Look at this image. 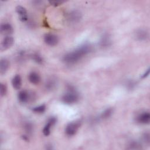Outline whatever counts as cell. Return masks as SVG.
Returning a JSON list of instances; mask_svg holds the SVG:
<instances>
[{
    "instance_id": "1",
    "label": "cell",
    "mask_w": 150,
    "mask_h": 150,
    "mask_svg": "<svg viewBox=\"0 0 150 150\" xmlns=\"http://www.w3.org/2000/svg\"><path fill=\"white\" fill-rule=\"evenodd\" d=\"M91 50L92 47L90 44L84 43L74 50L66 54L63 56V60L67 64H74L91 52Z\"/></svg>"
},
{
    "instance_id": "2",
    "label": "cell",
    "mask_w": 150,
    "mask_h": 150,
    "mask_svg": "<svg viewBox=\"0 0 150 150\" xmlns=\"http://www.w3.org/2000/svg\"><path fill=\"white\" fill-rule=\"evenodd\" d=\"M79 100V94L78 92L73 87H70L67 91L63 95L62 101L67 104H72L76 103Z\"/></svg>"
},
{
    "instance_id": "3",
    "label": "cell",
    "mask_w": 150,
    "mask_h": 150,
    "mask_svg": "<svg viewBox=\"0 0 150 150\" xmlns=\"http://www.w3.org/2000/svg\"><path fill=\"white\" fill-rule=\"evenodd\" d=\"M81 125L80 121H75L69 123L65 128V133L67 135L71 137L74 135Z\"/></svg>"
},
{
    "instance_id": "4",
    "label": "cell",
    "mask_w": 150,
    "mask_h": 150,
    "mask_svg": "<svg viewBox=\"0 0 150 150\" xmlns=\"http://www.w3.org/2000/svg\"><path fill=\"white\" fill-rule=\"evenodd\" d=\"M66 18L70 23H77L80 21L81 18V13L77 10H74L67 14Z\"/></svg>"
},
{
    "instance_id": "5",
    "label": "cell",
    "mask_w": 150,
    "mask_h": 150,
    "mask_svg": "<svg viewBox=\"0 0 150 150\" xmlns=\"http://www.w3.org/2000/svg\"><path fill=\"white\" fill-rule=\"evenodd\" d=\"M44 41L45 43L47 45L50 46H54L58 43L59 38L55 34L49 33H46L44 36Z\"/></svg>"
},
{
    "instance_id": "6",
    "label": "cell",
    "mask_w": 150,
    "mask_h": 150,
    "mask_svg": "<svg viewBox=\"0 0 150 150\" xmlns=\"http://www.w3.org/2000/svg\"><path fill=\"white\" fill-rule=\"evenodd\" d=\"M136 121L140 124H148L150 121V114L148 111H144L139 113L136 117Z\"/></svg>"
},
{
    "instance_id": "7",
    "label": "cell",
    "mask_w": 150,
    "mask_h": 150,
    "mask_svg": "<svg viewBox=\"0 0 150 150\" xmlns=\"http://www.w3.org/2000/svg\"><path fill=\"white\" fill-rule=\"evenodd\" d=\"M19 101L22 103H26L29 102L32 98L31 93L25 90H21L19 92L18 95Z\"/></svg>"
},
{
    "instance_id": "8",
    "label": "cell",
    "mask_w": 150,
    "mask_h": 150,
    "mask_svg": "<svg viewBox=\"0 0 150 150\" xmlns=\"http://www.w3.org/2000/svg\"><path fill=\"white\" fill-rule=\"evenodd\" d=\"M57 119L54 117H52L47 120L46 124H45L43 129V134L45 136H48L50 134L51 128L53 125L55 124L56 122Z\"/></svg>"
},
{
    "instance_id": "9",
    "label": "cell",
    "mask_w": 150,
    "mask_h": 150,
    "mask_svg": "<svg viewBox=\"0 0 150 150\" xmlns=\"http://www.w3.org/2000/svg\"><path fill=\"white\" fill-rule=\"evenodd\" d=\"M16 12L18 13L19 19L22 22H26L28 19V12L25 8L21 5H18L16 7Z\"/></svg>"
},
{
    "instance_id": "10",
    "label": "cell",
    "mask_w": 150,
    "mask_h": 150,
    "mask_svg": "<svg viewBox=\"0 0 150 150\" xmlns=\"http://www.w3.org/2000/svg\"><path fill=\"white\" fill-rule=\"evenodd\" d=\"M14 43L13 38L10 35L6 36L1 42V50H5L10 48Z\"/></svg>"
},
{
    "instance_id": "11",
    "label": "cell",
    "mask_w": 150,
    "mask_h": 150,
    "mask_svg": "<svg viewBox=\"0 0 150 150\" xmlns=\"http://www.w3.org/2000/svg\"><path fill=\"white\" fill-rule=\"evenodd\" d=\"M1 32L6 36L10 35L13 31V27L9 23H3L0 26Z\"/></svg>"
},
{
    "instance_id": "12",
    "label": "cell",
    "mask_w": 150,
    "mask_h": 150,
    "mask_svg": "<svg viewBox=\"0 0 150 150\" xmlns=\"http://www.w3.org/2000/svg\"><path fill=\"white\" fill-rule=\"evenodd\" d=\"M136 39L140 41H145L148 39V32L144 29H139L135 33Z\"/></svg>"
},
{
    "instance_id": "13",
    "label": "cell",
    "mask_w": 150,
    "mask_h": 150,
    "mask_svg": "<svg viewBox=\"0 0 150 150\" xmlns=\"http://www.w3.org/2000/svg\"><path fill=\"white\" fill-rule=\"evenodd\" d=\"M29 81L33 84H39L40 81V76L36 71H32L28 75Z\"/></svg>"
},
{
    "instance_id": "14",
    "label": "cell",
    "mask_w": 150,
    "mask_h": 150,
    "mask_svg": "<svg viewBox=\"0 0 150 150\" xmlns=\"http://www.w3.org/2000/svg\"><path fill=\"white\" fill-rule=\"evenodd\" d=\"M9 66V63L8 60L5 58H2L1 59L0 62V73L1 74H4Z\"/></svg>"
},
{
    "instance_id": "15",
    "label": "cell",
    "mask_w": 150,
    "mask_h": 150,
    "mask_svg": "<svg viewBox=\"0 0 150 150\" xmlns=\"http://www.w3.org/2000/svg\"><path fill=\"white\" fill-rule=\"evenodd\" d=\"M57 84V82L56 79L53 77L50 78L45 83V88L47 90H52L56 88Z\"/></svg>"
},
{
    "instance_id": "16",
    "label": "cell",
    "mask_w": 150,
    "mask_h": 150,
    "mask_svg": "<svg viewBox=\"0 0 150 150\" xmlns=\"http://www.w3.org/2000/svg\"><path fill=\"white\" fill-rule=\"evenodd\" d=\"M12 84L13 87L15 89H16V90L20 89V88L22 86L21 77L18 74L15 75L12 80Z\"/></svg>"
},
{
    "instance_id": "17",
    "label": "cell",
    "mask_w": 150,
    "mask_h": 150,
    "mask_svg": "<svg viewBox=\"0 0 150 150\" xmlns=\"http://www.w3.org/2000/svg\"><path fill=\"white\" fill-rule=\"evenodd\" d=\"M111 43V39H110V36L105 34V35H104L101 39H100V45L101 47H108L110 46Z\"/></svg>"
},
{
    "instance_id": "18",
    "label": "cell",
    "mask_w": 150,
    "mask_h": 150,
    "mask_svg": "<svg viewBox=\"0 0 150 150\" xmlns=\"http://www.w3.org/2000/svg\"><path fill=\"white\" fill-rule=\"evenodd\" d=\"M23 129L26 133V135H29L32 134L33 131V125L32 122L29 121H26L23 124Z\"/></svg>"
},
{
    "instance_id": "19",
    "label": "cell",
    "mask_w": 150,
    "mask_h": 150,
    "mask_svg": "<svg viewBox=\"0 0 150 150\" xmlns=\"http://www.w3.org/2000/svg\"><path fill=\"white\" fill-rule=\"evenodd\" d=\"M31 58L32 59V60L36 62V63L38 64H41L43 63V57L38 53H33L31 55Z\"/></svg>"
},
{
    "instance_id": "20",
    "label": "cell",
    "mask_w": 150,
    "mask_h": 150,
    "mask_svg": "<svg viewBox=\"0 0 150 150\" xmlns=\"http://www.w3.org/2000/svg\"><path fill=\"white\" fill-rule=\"evenodd\" d=\"M113 112V109L112 108H108L105 109L101 114L100 117L103 119H107L109 118Z\"/></svg>"
},
{
    "instance_id": "21",
    "label": "cell",
    "mask_w": 150,
    "mask_h": 150,
    "mask_svg": "<svg viewBox=\"0 0 150 150\" xmlns=\"http://www.w3.org/2000/svg\"><path fill=\"white\" fill-rule=\"evenodd\" d=\"M46 107L45 105V104H41L39 105L38 106H36L32 108V111L36 113H38V114H42L43 113L45 110H46Z\"/></svg>"
},
{
    "instance_id": "22",
    "label": "cell",
    "mask_w": 150,
    "mask_h": 150,
    "mask_svg": "<svg viewBox=\"0 0 150 150\" xmlns=\"http://www.w3.org/2000/svg\"><path fill=\"white\" fill-rule=\"evenodd\" d=\"M141 148V145L137 141L131 142L128 145V149H138Z\"/></svg>"
},
{
    "instance_id": "23",
    "label": "cell",
    "mask_w": 150,
    "mask_h": 150,
    "mask_svg": "<svg viewBox=\"0 0 150 150\" xmlns=\"http://www.w3.org/2000/svg\"><path fill=\"white\" fill-rule=\"evenodd\" d=\"M7 92V87L5 84L4 83H1V86H0V93H1V96H4L6 93Z\"/></svg>"
},
{
    "instance_id": "24",
    "label": "cell",
    "mask_w": 150,
    "mask_h": 150,
    "mask_svg": "<svg viewBox=\"0 0 150 150\" xmlns=\"http://www.w3.org/2000/svg\"><path fill=\"white\" fill-rule=\"evenodd\" d=\"M143 140L146 144L149 143V133H145L143 135Z\"/></svg>"
},
{
    "instance_id": "25",
    "label": "cell",
    "mask_w": 150,
    "mask_h": 150,
    "mask_svg": "<svg viewBox=\"0 0 150 150\" xmlns=\"http://www.w3.org/2000/svg\"><path fill=\"white\" fill-rule=\"evenodd\" d=\"M63 2L62 1H50L49 3L52 5H53V6H59L60 5H61Z\"/></svg>"
},
{
    "instance_id": "26",
    "label": "cell",
    "mask_w": 150,
    "mask_h": 150,
    "mask_svg": "<svg viewBox=\"0 0 150 150\" xmlns=\"http://www.w3.org/2000/svg\"><path fill=\"white\" fill-rule=\"evenodd\" d=\"M149 74V69L148 68V69L145 71V72L141 76V78H142V79L146 78L147 76H148Z\"/></svg>"
}]
</instances>
